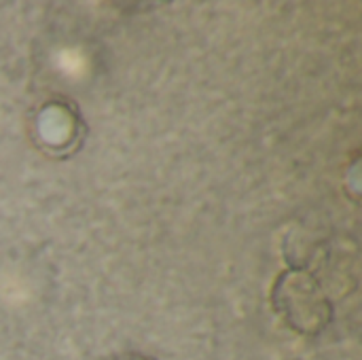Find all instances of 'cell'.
Segmentation results:
<instances>
[{"mask_svg": "<svg viewBox=\"0 0 362 360\" xmlns=\"http://www.w3.org/2000/svg\"><path fill=\"white\" fill-rule=\"evenodd\" d=\"M274 306L284 320L301 333H316L331 318V306L320 286L301 272L284 274L276 282Z\"/></svg>", "mask_w": 362, "mask_h": 360, "instance_id": "1", "label": "cell"}]
</instances>
